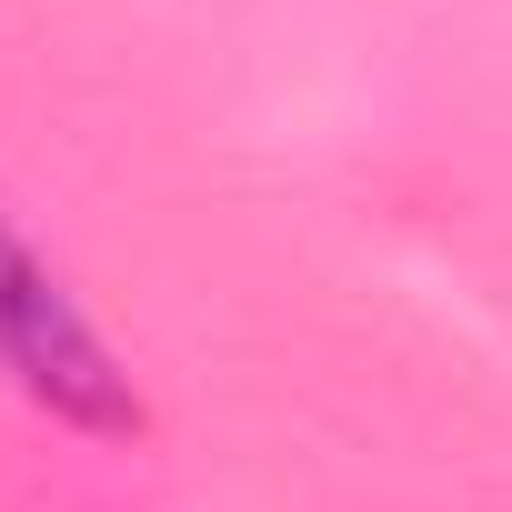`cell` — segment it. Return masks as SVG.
I'll use <instances>...</instances> for the list:
<instances>
[{"label": "cell", "mask_w": 512, "mask_h": 512, "mask_svg": "<svg viewBox=\"0 0 512 512\" xmlns=\"http://www.w3.org/2000/svg\"><path fill=\"white\" fill-rule=\"evenodd\" d=\"M0 372H11L41 412L81 422V432H131L141 392L111 362V342L91 332V312L51 282V262L0 221Z\"/></svg>", "instance_id": "1"}]
</instances>
